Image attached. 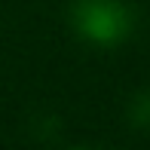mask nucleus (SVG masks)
<instances>
[{
	"label": "nucleus",
	"instance_id": "f257e3e1",
	"mask_svg": "<svg viewBox=\"0 0 150 150\" xmlns=\"http://www.w3.org/2000/svg\"><path fill=\"white\" fill-rule=\"evenodd\" d=\"M71 22L80 37L98 46H113L129 37L132 12L122 0H77L71 6Z\"/></svg>",
	"mask_w": 150,
	"mask_h": 150
}]
</instances>
